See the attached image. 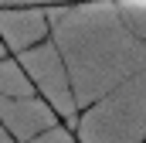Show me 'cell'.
Here are the masks:
<instances>
[{"mask_svg": "<svg viewBox=\"0 0 146 143\" xmlns=\"http://www.w3.org/2000/svg\"><path fill=\"white\" fill-rule=\"evenodd\" d=\"M82 7H143L146 0H34V3H0L7 14H44V10H82Z\"/></svg>", "mask_w": 146, "mask_h": 143, "instance_id": "obj_1", "label": "cell"}]
</instances>
